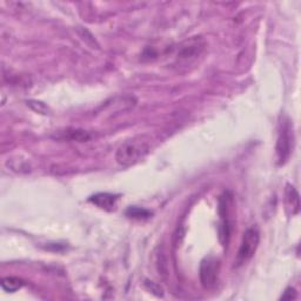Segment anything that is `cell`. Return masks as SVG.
<instances>
[{
  "label": "cell",
  "mask_w": 301,
  "mask_h": 301,
  "mask_svg": "<svg viewBox=\"0 0 301 301\" xmlns=\"http://www.w3.org/2000/svg\"><path fill=\"white\" fill-rule=\"evenodd\" d=\"M150 152V145L144 138H133L127 140L116 150L115 159L122 166H133L140 163Z\"/></svg>",
  "instance_id": "cell-1"
},
{
  "label": "cell",
  "mask_w": 301,
  "mask_h": 301,
  "mask_svg": "<svg viewBox=\"0 0 301 301\" xmlns=\"http://www.w3.org/2000/svg\"><path fill=\"white\" fill-rule=\"evenodd\" d=\"M294 148V132L293 124L287 116H284L279 123L278 139L276 145V157L278 165H284L288 161Z\"/></svg>",
  "instance_id": "cell-2"
},
{
  "label": "cell",
  "mask_w": 301,
  "mask_h": 301,
  "mask_svg": "<svg viewBox=\"0 0 301 301\" xmlns=\"http://www.w3.org/2000/svg\"><path fill=\"white\" fill-rule=\"evenodd\" d=\"M260 242V233H259L257 227H250L245 231L240 248L236 255V266H242L245 262H247L252 259Z\"/></svg>",
  "instance_id": "cell-3"
},
{
  "label": "cell",
  "mask_w": 301,
  "mask_h": 301,
  "mask_svg": "<svg viewBox=\"0 0 301 301\" xmlns=\"http://www.w3.org/2000/svg\"><path fill=\"white\" fill-rule=\"evenodd\" d=\"M219 274V261L214 258H206L200 266V280L205 288L216 286Z\"/></svg>",
  "instance_id": "cell-4"
},
{
  "label": "cell",
  "mask_w": 301,
  "mask_h": 301,
  "mask_svg": "<svg viewBox=\"0 0 301 301\" xmlns=\"http://www.w3.org/2000/svg\"><path fill=\"white\" fill-rule=\"evenodd\" d=\"M89 201L101 209L112 210L115 208L116 201H118V195L110 193H98L89 198Z\"/></svg>",
  "instance_id": "cell-5"
},
{
  "label": "cell",
  "mask_w": 301,
  "mask_h": 301,
  "mask_svg": "<svg viewBox=\"0 0 301 301\" xmlns=\"http://www.w3.org/2000/svg\"><path fill=\"white\" fill-rule=\"evenodd\" d=\"M59 138L66 139V140H70V141L85 142L91 139V134L85 130L70 129V130H66L65 132H62V135H60Z\"/></svg>",
  "instance_id": "cell-6"
},
{
  "label": "cell",
  "mask_w": 301,
  "mask_h": 301,
  "mask_svg": "<svg viewBox=\"0 0 301 301\" xmlns=\"http://www.w3.org/2000/svg\"><path fill=\"white\" fill-rule=\"evenodd\" d=\"M286 202H287L288 207H291L292 208V216L293 214L299 213V209H300L299 194L298 192H296L294 186L287 185V188H286Z\"/></svg>",
  "instance_id": "cell-7"
},
{
  "label": "cell",
  "mask_w": 301,
  "mask_h": 301,
  "mask_svg": "<svg viewBox=\"0 0 301 301\" xmlns=\"http://www.w3.org/2000/svg\"><path fill=\"white\" fill-rule=\"evenodd\" d=\"M24 280L17 277H6L2 280V287L7 293H14L24 286Z\"/></svg>",
  "instance_id": "cell-8"
},
{
  "label": "cell",
  "mask_w": 301,
  "mask_h": 301,
  "mask_svg": "<svg viewBox=\"0 0 301 301\" xmlns=\"http://www.w3.org/2000/svg\"><path fill=\"white\" fill-rule=\"evenodd\" d=\"M127 216L131 218H137V219H144V218H148L150 213L148 210L137 208V207H131V208L127 210Z\"/></svg>",
  "instance_id": "cell-9"
},
{
  "label": "cell",
  "mask_w": 301,
  "mask_h": 301,
  "mask_svg": "<svg viewBox=\"0 0 301 301\" xmlns=\"http://www.w3.org/2000/svg\"><path fill=\"white\" fill-rule=\"evenodd\" d=\"M28 106L32 108L33 111L37 113H40V114H47L48 112V107L45 105L44 103L38 100H29L28 101Z\"/></svg>",
  "instance_id": "cell-10"
},
{
  "label": "cell",
  "mask_w": 301,
  "mask_h": 301,
  "mask_svg": "<svg viewBox=\"0 0 301 301\" xmlns=\"http://www.w3.org/2000/svg\"><path fill=\"white\" fill-rule=\"evenodd\" d=\"M298 298V294H296L295 288L293 287H288L286 291L284 292V294L281 296V300H294Z\"/></svg>",
  "instance_id": "cell-11"
}]
</instances>
